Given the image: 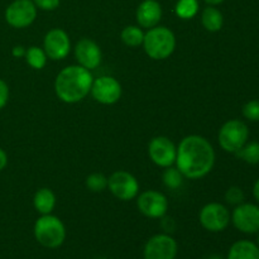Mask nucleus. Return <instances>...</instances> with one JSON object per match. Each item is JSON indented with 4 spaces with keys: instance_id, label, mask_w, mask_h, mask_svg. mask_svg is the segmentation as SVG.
I'll use <instances>...</instances> for the list:
<instances>
[{
    "instance_id": "11",
    "label": "nucleus",
    "mask_w": 259,
    "mask_h": 259,
    "mask_svg": "<svg viewBox=\"0 0 259 259\" xmlns=\"http://www.w3.org/2000/svg\"><path fill=\"white\" fill-rule=\"evenodd\" d=\"M144 259H175L177 243L167 234L153 235L144 245Z\"/></svg>"
},
{
    "instance_id": "27",
    "label": "nucleus",
    "mask_w": 259,
    "mask_h": 259,
    "mask_svg": "<svg viewBox=\"0 0 259 259\" xmlns=\"http://www.w3.org/2000/svg\"><path fill=\"white\" fill-rule=\"evenodd\" d=\"M243 115L250 121H259V100L248 101L243 106Z\"/></svg>"
},
{
    "instance_id": "9",
    "label": "nucleus",
    "mask_w": 259,
    "mask_h": 259,
    "mask_svg": "<svg viewBox=\"0 0 259 259\" xmlns=\"http://www.w3.org/2000/svg\"><path fill=\"white\" fill-rule=\"evenodd\" d=\"M137 206L144 217L159 219L163 218L168 210V200L162 192L148 190L139 195L137 199Z\"/></svg>"
},
{
    "instance_id": "23",
    "label": "nucleus",
    "mask_w": 259,
    "mask_h": 259,
    "mask_svg": "<svg viewBox=\"0 0 259 259\" xmlns=\"http://www.w3.org/2000/svg\"><path fill=\"white\" fill-rule=\"evenodd\" d=\"M199 12L197 0H179L176 4V14L182 19H191Z\"/></svg>"
},
{
    "instance_id": "2",
    "label": "nucleus",
    "mask_w": 259,
    "mask_h": 259,
    "mask_svg": "<svg viewBox=\"0 0 259 259\" xmlns=\"http://www.w3.org/2000/svg\"><path fill=\"white\" fill-rule=\"evenodd\" d=\"M94 77L80 65L67 66L57 75L55 91L58 99L67 104H75L85 99L91 91Z\"/></svg>"
},
{
    "instance_id": "33",
    "label": "nucleus",
    "mask_w": 259,
    "mask_h": 259,
    "mask_svg": "<svg viewBox=\"0 0 259 259\" xmlns=\"http://www.w3.org/2000/svg\"><path fill=\"white\" fill-rule=\"evenodd\" d=\"M204 2L207 3V4H209V5H212V7H215V5L222 4V3L224 2V0H204Z\"/></svg>"
},
{
    "instance_id": "3",
    "label": "nucleus",
    "mask_w": 259,
    "mask_h": 259,
    "mask_svg": "<svg viewBox=\"0 0 259 259\" xmlns=\"http://www.w3.org/2000/svg\"><path fill=\"white\" fill-rule=\"evenodd\" d=\"M143 47L152 60H166L176 48V37L167 27L156 25L144 34Z\"/></svg>"
},
{
    "instance_id": "8",
    "label": "nucleus",
    "mask_w": 259,
    "mask_h": 259,
    "mask_svg": "<svg viewBox=\"0 0 259 259\" xmlns=\"http://www.w3.org/2000/svg\"><path fill=\"white\" fill-rule=\"evenodd\" d=\"M37 18V7L33 0H14L5 10V19L12 27L25 28Z\"/></svg>"
},
{
    "instance_id": "19",
    "label": "nucleus",
    "mask_w": 259,
    "mask_h": 259,
    "mask_svg": "<svg viewBox=\"0 0 259 259\" xmlns=\"http://www.w3.org/2000/svg\"><path fill=\"white\" fill-rule=\"evenodd\" d=\"M201 22L205 29L209 30V32H219L224 24V17L219 9H217L212 5H209L202 12Z\"/></svg>"
},
{
    "instance_id": "10",
    "label": "nucleus",
    "mask_w": 259,
    "mask_h": 259,
    "mask_svg": "<svg viewBox=\"0 0 259 259\" xmlns=\"http://www.w3.org/2000/svg\"><path fill=\"white\" fill-rule=\"evenodd\" d=\"M90 93L98 103L111 105L121 98V85L111 76H101L94 80Z\"/></svg>"
},
{
    "instance_id": "18",
    "label": "nucleus",
    "mask_w": 259,
    "mask_h": 259,
    "mask_svg": "<svg viewBox=\"0 0 259 259\" xmlns=\"http://www.w3.org/2000/svg\"><path fill=\"white\" fill-rule=\"evenodd\" d=\"M35 210L42 215H48L53 211L56 206V196L50 189H39L34 194L33 199Z\"/></svg>"
},
{
    "instance_id": "26",
    "label": "nucleus",
    "mask_w": 259,
    "mask_h": 259,
    "mask_svg": "<svg viewBox=\"0 0 259 259\" xmlns=\"http://www.w3.org/2000/svg\"><path fill=\"white\" fill-rule=\"evenodd\" d=\"M225 200L230 205H240L244 201V192L240 187L232 186L225 192Z\"/></svg>"
},
{
    "instance_id": "16",
    "label": "nucleus",
    "mask_w": 259,
    "mask_h": 259,
    "mask_svg": "<svg viewBox=\"0 0 259 259\" xmlns=\"http://www.w3.org/2000/svg\"><path fill=\"white\" fill-rule=\"evenodd\" d=\"M137 22L141 27L151 28L158 25L162 18V8L157 0H144L137 9Z\"/></svg>"
},
{
    "instance_id": "15",
    "label": "nucleus",
    "mask_w": 259,
    "mask_h": 259,
    "mask_svg": "<svg viewBox=\"0 0 259 259\" xmlns=\"http://www.w3.org/2000/svg\"><path fill=\"white\" fill-rule=\"evenodd\" d=\"M75 57L86 70H95L101 62V50L94 40L82 38L75 46Z\"/></svg>"
},
{
    "instance_id": "35",
    "label": "nucleus",
    "mask_w": 259,
    "mask_h": 259,
    "mask_svg": "<svg viewBox=\"0 0 259 259\" xmlns=\"http://www.w3.org/2000/svg\"><path fill=\"white\" fill-rule=\"evenodd\" d=\"M258 245H259V235H258Z\"/></svg>"
},
{
    "instance_id": "14",
    "label": "nucleus",
    "mask_w": 259,
    "mask_h": 259,
    "mask_svg": "<svg viewBox=\"0 0 259 259\" xmlns=\"http://www.w3.org/2000/svg\"><path fill=\"white\" fill-rule=\"evenodd\" d=\"M71 50V42L68 34L63 29L55 28L46 34L43 40V51L48 58L53 61L63 60L68 56Z\"/></svg>"
},
{
    "instance_id": "22",
    "label": "nucleus",
    "mask_w": 259,
    "mask_h": 259,
    "mask_svg": "<svg viewBox=\"0 0 259 259\" xmlns=\"http://www.w3.org/2000/svg\"><path fill=\"white\" fill-rule=\"evenodd\" d=\"M237 156L240 159L249 164L259 163V142H250L245 143L239 151L237 152Z\"/></svg>"
},
{
    "instance_id": "20",
    "label": "nucleus",
    "mask_w": 259,
    "mask_h": 259,
    "mask_svg": "<svg viewBox=\"0 0 259 259\" xmlns=\"http://www.w3.org/2000/svg\"><path fill=\"white\" fill-rule=\"evenodd\" d=\"M120 37L124 45H126L128 47H138V46L143 45L144 33L137 25H128L121 30Z\"/></svg>"
},
{
    "instance_id": "1",
    "label": "nucleus",
    "mask_w": 259,
    "mask_h": 259,
    "mask_svg": "<svg viewBox=\"0 0 259 259\" xmlns=\"http://www.w3.org/2000/svg\"><path fill=\"white\" fill-rule=\"evenodd\" d=\"M177 169L190 180L202 179L215 164V151L210 142L201 136H187L177 147Z\"/></svg>"
},
{
    "instance_id": "13",
    "label": "nucleus",
    "mask_w": 259,
    "mask_h": 259,
    "mask_svg": "<svg viewBox=\"0 0 259 259\" xmlns=\"http://www.w3.org/2000/svg\"><path fill=\"white\" fill-rule=\"evenodd\" d=\"M148 154L153 163L167 168L176 162L177 148L167 137H154L149 142Z\"/></svg>"
},
{
    "instance_id": "4",
    "label": "nucleus",
    "mask_w": 259,
    "mask_h": 259,
    "mask_svg": "<svg viewBox=\"0 0 259 259\" xmlns=\"http://www.w3.org/2000/svg\"><path fill=\"white\" fill-rule=\"evenodd\" d=\"M34 237L45 248L56 249L65 242L66 228L57 217L42 215L34 224Z\"/></svg>"
},
{
    "instance_id": "30",
    "label": "nucleus",
    "mask_w": 259,
    "mask_h": 259,
    "mask_svg": "<svg viewBox=\"0 0 259 259\" xmlns=\"http://www.w3.org/2000/svg\"><path fill=\"white\" fill-rule=\"evenodd\" d=\"M25 52H27V50H25L23 46H15V47L13 48V56H14V57H24Z\"/></svg>"
},
{
    "instance_id": "31",
    "label": "nucleus",
    "mask_w": 259,
    "mask_h": 259,
    "mask_svg": "<svg viewBox=\"0 0 259 259\" xmlns=\"http://www.w3.org/2000/svg\"><path fill=\"white\" fill-rule=\"evenodd\" d=\"M8 164V156L7 153H5L4 149L0 148V171H3V169L7 167Z\"/></svg>"
},
{
    "instance_id": "21",
    "label": "nucleus",
    "mask_w": 259,
    "mask_h": 259,
    "mask_svg": "<svg viewBox=\"0 0 259 259\" xmlns=\"http://www.w3.org/2000/svg\"><path fill=\"white\" fill-rule=\"evenodd\" d=\"M25 60H27L28 65L34 70H42L47 62V55L42 48L37 47V46H32L25 52Z\"/></svg>"
},
{
    "instance_id": "24",
    "label": "nucleus",
    "mask_w": 259,
    "mask_h": 259,
    "mask_svg": "<svg viewBox=\"0 0 259 259\" xmlns=\"http://www.w3.org/2000/svg\"><path fill=\"white\" fill-rule=\"evenodd\" d=\"M86 187L93 192H101L108 187V177L103 174H91L86 177Z\"/></svg>"
},
{
    "instance_id": "28",
    "label": "nucleus",
    "mask_w": 259,
    "mask_h": 259,
    "mask_svg": "<svg viewBox=\"0 0 259 259\" xmlns=\"http://www.w3.org/2000/svg\"><path fill=\"white\" fill-rule=\"evenodd\" d=\"M33 3L37 8L42 10H48V12L57 9L60 5V0H33Z\"/></svg>"
},
{
    "instance_id": "5",
    "label": "nucleus",
    "mask_w": 259,
    "mask_h": 259,
    "mask_svg": "<svg viewBox=\"0 0 259 259\" xmlns=\"http://www.w3.org/2000/svg\"><path fill=\"white\" fill-rule=\"evenodd\" d=\"M249 131L245 123L233 119L227 121L219 131V144L225 152L237 153L248 141Z\"/></svg>"
},
{
    "instance_id": "25",
    "label": "nucleus",
    "mask_w": 259,
    "mask_h": 259,
    "mask_svg": "<svg viewBox=\"0 0 259 259\" xmlns=\"http://www.w3.org/2000/svg\"><path fill=\"white\" fill-rule=\"evenodd\" d=\"M182 179H184V176H182L181 172L174 167H167L166 171L163 172V184L168 189H179L182 185Z\"/></svg>"
},
{
    "instance_id": "6",
    "label": "nucleus",
    "mask_w": 259,
    "mask_h": 259,
    "mask_svg": "<svg viewBox=\"0 0 259 259\" xmlns=\"http://www.w3.org/2000/svg\"><path fill=\"white\" fill-rule=\"evenodd\" d=\"M200 224L209 232L219 233L227 229L230 223V212L219 202H210L200 211Z\"/></svg>"
},
{
    "instance_id": "32",
    "label": "nucleus",
    "mask_w": 259,
    "mask_h": 259,
    "mask_svg": "<svg viewBox=\"0 0 259 259\" xmlns=\"http://www.w3.org/2000/svg\"><path fill=\"white\" fill-rule=\"evenodd\" d=\"M253 195H254L255 200L259 202V180L254 184V187H253Z\"/></svg>"
},
{
    "instance_id": "29",
    "label": "nucleus",
    "mask_w": 259,
    "mask_h": 259,
    "mask_svg": "<svg viewBox=\"0 0 259 259\" xmlns=\"http://www.w3.org/2000/svg\"><path fill=\"white\" fill-rule=\"evenodd\" d=\"M8 100H9V86L0 78V110L7 105Z\"/></svg>"
},
{
    "instance_id": "7",
    "label": "nucleus",
    "mask_w": 259,
    "mask_h": 259,
    "mask_svg": "<svg viewBox=\"0 0 259 259\" xmlns=\"http://www.w3.org/2000/svg\"><path fill=\"white\" fill-rule=\"evenodd\" d=\"M111 194L121 201H129L138 196L139 184L136 177L126 171H116L108 179Z\"/></svg>"
},
{
    "instance_id": "17",
    "label": "nucleus",
    "mask_w": 259,
    "mask_h": 259,
    "mask_svg": "<svg viewBox=\"0 0 259 259\" xmlns=\"http://www.w3.org/2000/svg\"><path fill=\"white\" fill-rule=\"evenodd\" d=\"M228 259H259V247L249 240H239L230 247Z\"/></svg>"
},
{
    "instance_id": "12",
    "label": "nucleus",
    "mask_w": 259,
    "mask_h": 259,
    "mask_svg": "<svg viewBox=\"0 0 259 259\" xmlns=\"http://www.w3.org/2000/svg\"><path fill=\"white\" fill-rule=\"evenodd\" d=\"M230 220L239 232L254 234L259 232V206L253 204H240L233 211Z\"/></svg>"
},
{
    "instance_id": "34",
    "label": "nucleus",
    "mask_w": 259,
    "mask_h": 259,
    "mask_svg": "<svg viewBox=\"0 0 259 259\" xmlns=\"http://www.w3.org/2000/svg\"><path fill=\"white\" fill-rule=\"evenodd\" d=\"M206 259H223V258L222 257H218V255H212V257L206 258Z\"/></svg>"
}]
</instances>
